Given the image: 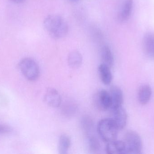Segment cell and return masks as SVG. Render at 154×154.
<instances>
[{
    "label": "cell",
    "instance_id": "e0dca14e",
    "mask_svg": "<svg viewBox=\"0 0 154 154\" xmlns=\"http://www.w3.org/2000/svg\"><path fill=\"white\" fill-rule=\"evenodd\" d=\"M88 146L90 151L92 153H98L101 148L98 139L92 134L88 136Z\"/></svg>",
    "mask_w": 154,
    "mask_h": 154
},
{
    "label": "cell",
    "instance_id": "d6986e66",
    "mask_svg": "<svg viewBox=\"0 0 154 154\" xmlns=\"http://www.w3.org/2000/svg\"><path fill=\"white\" fill-rule=\"evenodd\" d=\"M82 126L84 132L88 136L91 134V132L93 130L94 124L92 120L90 118L84 117L82 121Z\"/></svg>",
    "mask_w": 154,
    "mask_h": 154
},
{
    "label": "cell",
    "instance_id": "8992f818",
    "mask_svg": "<svg viewBox=\"0 0 154 154\" xmlns=\"http://www.w3.org/2000/svg\"><path fill=\"white\" fill-rule=\"evenodd\" d=\"M96 106L101 111H106L111 108V99L109 92L105 90L98 91L94 96Z\"/></svg>",
    "mask_w": 154,
    "mask_h": 154
},
{
    "label": "cell",
    "instance_id": "ba28073f",
    "mask_svg": "<svg viewBox=\"0 0 154 154\" xmlns=\"http://www.w3.org/2000/svg\"><path fill=\"white\" fill-rule=\"evenodd\" d=\"M111 118L119 130L124 129L127 125L128 121V115L123 106L112 109Z\"/></svg>",
    "mask_w": 154,
    "mask_h": 154
},
{
    "label": "cell",
    "instance_id": "5bb4252c",
    "mask_svg": "<svg viewBox=\"0 0 154 154\" xmlns=\"http://www.w3.org/2000/svg\"><path fill=\"white\" fill-rule=\"evenodd\" d=\"M110 69L111 68L109 67L102 63L99 65L98 68L100 78L102 83L105 85H109L113 80V76Z\"/></svg>",
    "mask_w": 154,
    "mask_h": 154
},
{
    "label": "cell",
    "instance_id": "44dd1931",
    "mask_svg": "<svg viewBox=\"0 0 154 154\" xmlns=\"http://www.w3.org/2000/svg\"><path fill=\"white\" fill-rule=\"evenodd\" d=\"M11 2L15 4H21L23 3L25 0H10Z\"/></svg>",
    "mask_w": 154,
    "mask_h": 154
},
{
    "label": "cell",
    "instance_id": "9c48e42d",
    "mask_svg": "<svg viewBox=\"0 0 154 154\" xmlns=\"http://www.w3.org/2000/svg\"><path fill=\"white\" fill-rule=\"evenodd\" d=\"M44 99L47 105L54 108L60 106L62 102V98L59 92L53 88H49L47 90L44 95Z\"/></svg>",
    "mask_w": 154,
    "mask_h": 154
},
{
    "label": "cell",
    "instance_id": "7402d4cb",
    "mask_svg": "<svg viewBox=\"0 0 154 154\" xmlns=\"http://www.w3.org/2000/svg\"><path fill=\"white\" fill-rule=\"evenodd\" d=\"M72 1H78V0H72Z\"/></svg>",
    "mask_w": 154,
    "mask_h": 154
},
{
    "label": "cell",
    "instance_id": "9a60e30c",
    "mask_svg": "<svg viewBox=\"0 0 154 154\" xmlns=\"http://www.w3.org/2000/svg\"><path fill=\"white\" fill-rule=\"evenodd\" d=\"M82 56L77 51H73L68 56V63L69 67L73 69L79 68L82 63Z\"/></svg>",
    "mask_w": 154,
    "mask_h": 154
},
{
    "label": "cell",
    "instance_id": "8fae6325",
    "mask_svg": "<svg viewBox=\"0 0 154 154\" xmlns=\"http://www.w3.org/2000/svg\"><path fill=\"white\" fill-rule=\"evenodd\" d=\"M106 151L108 154H126L125 146L123 140L117 139L108 143Z\"/></svg>",
    "mask_w": 154,
    "mask_h": 154
},
{
    "label": "cell",
    "instance_id": "7c38bea8",
    "mask_svg": "<svg viewBox=\"0 0 154 154\" xmlns=\"http://www.w3.org/2000/svg\"><path fill=\"white\" fill-rule=\"evenodd\" d=\"M152 91L149 85L145 84L139 88L137 93V98L139 103L143 105H147L151 100Z\"/></svg>",
    "mask_w": 154,
    "mask_h": 154
},
{
    "label": "cell",
    "instance_id": "ac0fdd59",
    "mask_svg": "<svg viewBox=\"0 0 154 154\" xmlns=\"http://www.w3.org/2000/svg\"><path fill=\"white\" fill-rule=\"evenodd\" d=\"M77 110V106L73 102L65 103L62 107V112L65 116L71 117L74 115Z\"/></svg>",
    "mask_w": 154,
    "mask_h": 154
},
{
    "label": "cell",
    "instance_id": "7a4b0ae2",
    "mask_svg": "<svg viewBox=\"0 0 154 154\" xmlns=\"http://www.w3.org/2000/svg\"><path fill=\"white\" fill-rule=\"evenodd\" d=\"M97 131L101 139L108 143L117 139L119 130L112 118H106L99 121Z\"/></svg>",
    "mask_w": 154,
    "mask_h": 154
},
{
    "label": "cell",
    "instance_id": "52a82bcc",
    "mask_svg": "<svg viewBox=\"0 0 154 154\" xmlns=\"http://www.w3.org/2000/svg\"><path fill=\"white\" fill-rule=\"evenodd\" d=\"M142 48L144 54L149 59L154 61V33H146L142 41Z\"/></svg>",
    "mask_w": 154,
    "mask_h": 154
},
{
    "label": "cell",
    "instance_id": "2e32d148",
    "mask_svg": "<svg viewBox=\"0 0 154 154\" xmlns=\"http://www.w3.org/2000/svg\"><path fill=\"white\" fill-rule=\"evenodd\" d=\"M71 141L70 137L66 134H62L60 137L58 145V151L59 153L65 154L71 146Z\"/></svg>",
    "mask_w": 154,
    "mask_h": 154
},
{
    "label": "cell",
    "instance_id": "5b68a950",
    "mask_svg": "<svg viewBox=\"0 0 154 154\" xmlns=\"http://www.w3.org/2000/svg\"><path fill=\"white\" fill-rule=\"evenodd\" d=\"M133 0H119L117 6L116 16L120 22H124L128 20L133 9Z\"/></svg>",
    "mask_w": 154,
    "mask_h": 154
},
{
    "label": "cell",
    "instance_id": "3957f363",
    "mask_svg": "<svg viewBox=\"0 0 154 154\" xmlns=\"http://www.w3.org/2000/svg\"><path fill=\"white\" fill-rule=\"evenodd\" d=\"M19 68L23 75L30 81H35L39 77L40 70L37 62L32 58L22 59L19 63Z\"/></svg>",
    "mask_w": 154,
    "mask_h": 154
},
{
    "label": "cell",
    "instance_id": "4fadbf2b",
    "mask_svg": "<svg viewBox=\"0 0 154 154\" xmlns=\"http://www.w3.org/2000/svg\"><path fill=\"white\" fill-rule=\"evenodd\" d=\"M100 57L102 64L111 68L114 64V58L111 49L108 45H104L100 50Z\"/></svg>",
    "mask_w": 154,
    "mask_h": 154
},
{
    "label": "cell",
    "instance_id": "277c9868",
    "mask_svg": "<svg viewBox=\"0 0 154 154\" xmlns=\"http://www.w3.org/2000/svg\"><path fill=\"white\" fill-rule=\"evenodd\" d=\"M126 154H141L143 151V142L140 135L135 131H128L123 140Z\"/></svg>",
    "mask_w": 154,
    "mask_h": 154
},
{
    "label": "cell",
    "instance_id": "30bf717a",
    "mask_svg": "<svg viewBox=\"0 0 154 154\" xmlns=\"http://www.w3.org/2000/svg\"><path fill=\"white\" fill-rule=\"evenodd\" d=\"M109 92L111 99V110L123 106L124 94L122 90L119 87L113 86L110 87Z\"/></svg>",
    "mask_w": 154,
    "mask_h": 154
},
{
    "label": "cell",
    "instance_id": "6da1fadb",
    "mask_svg": "<svg viewBox=\"0 0 154 154\" xmlns=\"http://www.w3.org/2000/svg\"><path fill=\"white\" fill-rule=\"evenodd\" d=\"M43 26L49 35L54 39H60L68 33L69 26L66 20L60 15L50 14L44 19Z\"/></svg>",
    "mask_w": 154,
    "mask_h": 154
},
{
    "label": "cell",
    "instance_id": "ffe728a7",
    "mask_svg": "<svg viewBox=\"0 0 154 154\" xmlns=\"http://www.w3.org/2000/svg\"><path fill=\"white\" fill-rule=\"evenodd\" d=\"M12 129L5 125L0 124V135L6 134L11 132Z\"/></svg>",
    "mask_w": 154,
    "mask_h": 154
}]
</instances>
